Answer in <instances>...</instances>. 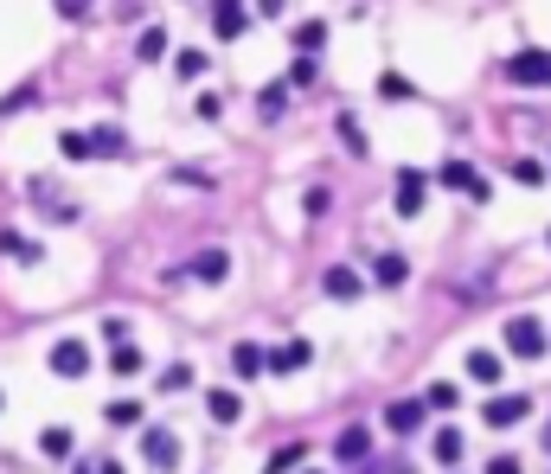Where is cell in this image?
<instances>
[{
	"label": "cell",
	"instance_id": "1",
	"mask_svg": "<svg viewBox=\"0 0 551 474\" xmlns=\"http://www.w3.org/2000/svg\"><path fill=\"white\" fill-rule=\"evenodd\" d=\"M225 276H231V250H219V244L167 269V283H225Z\"/></svg>",
	"mask_w": 551,
	"mask_h": 474
},
{
	"label": "cell",
	"instance_id": "2",
	"mask_svg": "<svg viewBox=\"0 0 551 474\" xmlns=\"http://www.w3.org/2000/svg\"><path fill=\"white\" fill-rule=\"evenodd\" d=\"M500 78L519 84V90H551V51H519V58H507Z\"/></svg>",
	"mask_w": 551,
	"mask_h": 474
},
{
	"label": "cell",
	"instance_id": "3",
	"mask_svg": "<svg viewBox=\"0 0 551 474\" xmlns=\"http://www.w3.org/2000/svg\"><path fill=\"white\" fill-rule=\"evenodd\" d=\"M545 347H551L545 321H532V314H513V321H507V353H519V359H538Z\"/></svg>",
	"mask_w": 551,
	"mask_h": 474
},
{
	"label": "cell",
	"instance_id": "4",
	"mask_svg": "<svg viewBox=\"0 0 551 474\" xmlns=\"http://www.w3.org/2000/svg\"><path fill=\"white\" fill-rule=\"evenodd\" d=\"M526 417H532V397H519V391L481 404V423H488V430H513V423H526Z\"/></svg>",
	"mask_w": 551,
	"mask_h": 474
},
{
	"label": "cell",
	"instance_id": "5",
	"mask_svg": "<svg viewBox=\"0 0 551 474\" xmlns=\"http://www.w3.org/2000/svg\"><path fill=\"white\" fill-rule=\"evenodd\" d=\"M424 192H430V173L424 167H397V199H391L397 218H417L424 212Z\"/></svg>",
	"mask_w": 551,
	"mask_h": 474
},
{
	"label": "cell",
	"instance_id": "6",
	"mask_svg": "<svg viewBox=\"0 0 551 474\" xmlns=\"http://www.w3.org/2000/svg\"><path fill=\"white\" fill-rule=\"evenodd\" d=\"M26 192H33V206H45L58 225H78V199H64V192H58L45 173H33V180H26Z\"/></svg>",
	"mask_w": 551,
	"mask_h": 474
},
{
	"label": "cell",
	"instance_id": "7",
	"mask_svg": "<svg viewBox=\"0 0 551 474\" xmlns=\"http://www.w3.org/2000/svg\"><path fill=\"white\" fill-rule=\"evenodd\" d=\"M424 417H430V397H397L391 411H385V430H391V436H417Z\"/></svg>",
	"mask_w": 551,
	"mask_h": 474
},
{
	"label": "cell",
	"instance_id": "8",
	"mask_svg": "<svg viewBox=\"0 0 551 474\" xmlns=\"http://www.w3.org/2000/svg\"><path fill=\"white\" fill-rule=\"evenodd\" d=\"M51 372H58V378H84V372H90V347H84V340H58V347H51Z\"/></svg>",
	"mask_w": 551,
	"mask_h": 474
},
{
	"label": "cell",
	"instance_id": "9",
	"mask_svg": "<svg viewBox=\"0 0 551 474\" xmlns=\"http://www.w3.org/2000/svg\"><path fill=\"white\" fill-rule=\"evenodd\" d=\"M308 359H314L308 340H283V347H269V378H289V372H302Z\"/></svg>",
	"mask_w": 551,
	"mask_h": 474
},
{
	"label": "cell",
	"instance_id": "10",
	"mask_svg": "<svg viewBox=\"0 0 551 474\" xmlns=\"http://www.w3.org/2000/svg\"><path fill=\"white\" fill-rule=\"evenodd\" d=\"M366 455H372V430H366V423H347V430L333 436V461L353 468V461H366Z\"/></svg>",
	"mask_w": 551,
	"mask_h": 474
},
{
	"label": "cell",
	"instance_id": "11",
	"mask_svg": "<svg viewBox=\"0 0 551 474\" xmlns=\"http://www.w3.org/2000/svg\"><path fill=\"white\" fill-rule=\"evenodd\" d=\"M212 33H219V39H244V33H250L244 0H212Z\"/></svg>",
	"mask_w": 551,
	"mask_h": 474
},
{
	"label": "cell",
	"instance_id": "12",
	"mask_svg": "<svg viewBox=\"0 0 551 474\" xmlns=\"http://www.w3.org/2000/svg\"><path fill=\"white\" fill-rule=\"evenodd\" d=\"M436 180H443L449 192H462V199H488V180H481V173H474L468 161H449V167H443Z\"/></svg>",
	"mask_w": 551,
	"mask_h": 474
},
{
	"label": "cell",
	"instance_id": "13",
	"mask_svg": "<svg viewBox=\"0 0 551 474\" xmlns=\"http://www.w3.org/2000/svg\"><path fill=\"white\" fill-rule=\"evenodd\" d=\"M142 455L154 468H180V436L173 430H142Z\"/></svg>",
	"mask_w": 551,
	"mask_h": 474
},
{
	"label": "cell",
	"instance_id": "14",
	"mask_svg": "<svg viewBox=\"0 0 551 474\" xmlns=\"http://www.w3.org/2000/svg\"><path fill=\"white\" fill-rule=\"evenodd\" d=\"M321 289H327L333 302H360V289H366V283H360V269H347V263H333L327 276H321Z\"/></svg>",
	"mask_w": 551,
	"mask_h": 474
},
{
	"label": "cell",
	"instance_id": "15",
	"mask_svg": "<svg viewBox=\"0 0 551 474\" xmlns=\"http://www.w3.org/2000/svg\"><path fill=\"white\" fill-rule=\"evenodd\" d=\"M468 378H474L481 391H488V385H500V353H488V347H474V353H468Z\"/></svg>",
	"mask_w": 551,
	"mask_h": 474
},
{
	"label": "cell",
	"instance_id": "16",
	"mask_svg": "<svg viewBox=\"0 0 551 474\" xmlns=\"http://www.w3.org/2000/svg\"><path fill=\"white\" fill-rule=\"evenodd\" d=\"M231 372H238V378H257V372H269V353L250 347V340H238V347H231Z\"/></svg>",
	"mask_w": 551,
	"mask_h": 474
},
{
	"label": "cell",
	"instance_id": "17",
	"mask_svg": "<svg viewBox=\"0 0 551 474\" xmlns=\"http://www.w3.org/2000/svg\"><path fill=\"white\" fill-rule=\"evenodd\" d=\"M257 116H263V122H283V116H289V84H263V90H257Z\"/></svg>",
	"mask_w": 551,
	"mask_h": 474
},
{
	"label": "cell",
	"instance_id": "18",
	"mask_svg": "<svg viewBox=\"0 0 551 474\" xmlns=\"http://www.w3.org/2000/svg\"><path fill=\"white\" fill-rule=\"evenodd\" d=\"M90 154H103V161H116V154H128V135H122L116 122H103V128H90Z\"/></svg>",
	"mask_w": 551,
	"mask_h": 474
},
{
	"label": "cell",
	"instance_id": "19",
	"mask_svg": "<svg viewBox=\"0 0 551 474\" xmlns=\"http://www.w3.org/2000/svg\"><path fill=\"white\" fill-rule=\"evenodd\" d=\"M372 276H378V289H404V276H410V263H404L397 250H385V256L372 263Z\"/></svg>",
	"mask_w": 551,
	"mask_h": 474
},
{
	"label": "cell",
	"instance_id": "20",
	"mask_svg": "<svg viewBox=\"0 0 551 474\" xmlns=\"http://www.w3.org/2000/svg\"><path fill=\"white\" fill-rule=\"evenodd\" d=\"M205 411H212V417H219V423H238V417H244V397H238V391H225V385H219V391H212V397H205Z\"/></svg>",
	"mask_w": 551,
	"mask_h": 474
},
{
	"label": "cell",
	"instance_id": "21",
	"mask_svg": "<svg viewBox=\"0 0 551 474\" xmlns=\"http://www.w3.org/2000/svg\"><path fill=\"white\" fill-rule=\"evenodd\" d=\"M135 58H142V64H161V58H167V26H148L142 39H135Z\"/></svg>",
	"mask_w": 551,
	"mask_h": 474
},
{
	"label": "cell",
	"instance_id": "22",
	"mask_svg": "<svg viewBox=\"0 0 551 474\" xmlns=\"http://www.w3.org/2000/svg\"><path fill=\"white\" fill-rule=\"evenodd\" d=\"M109 366H116V378L142 372V347H135V340H116V347H109Z\"/></svg>",
	"mask_w": 551,
	"mask_h": 474
},
{
	"label": "cell",
	"instance_id": "23",
	"mask_svg": "<svg viewBox=\"0 0 551 474\" xmlns=\"http://www.w3.org/2000/svg\"><path fill=\"white\" fill-rule=\"evenodd\" d=\"M0 250L14 263H39V237H20V231H0Z\"/></svg>",
	"mask_w": 551,
	"mask_h": 474
},
{
	"label": "cell",
	"instance_id": "24",
	"mask_svg": "<svg viewBox=\"0 0 551 474\" xmlns=\"http://www.w3.org/2000/svg\"><path fill=\"white\" fill-rule=\"evenodd\" d=\"M430 455H436L443 468H455V461H462V430H436V442H430Z\"/></svg>",
	"mask_w": 551,
	"mask_h": 474
},
{
	"label": "cell",
	"instance_id": "25",
	"mask_svg": "<svg viewBox=\"0 0 551 474\" xmlns=\"http://www.w3.org/2000/svg\"><path fill=\"white\" fill-rule=\"evenodd\" d=\"M327 45V20H302L295 26V51H321Z\"/></svg>",
	"mask_w": 551,
	"mask_h": 474
},
{
	"label": "cell",
	"instance_id": "26",
	"mask_svg": "<svg viewBox=\"0 0 551 474\" xmlns=\"http://www.w3.org/2000/svg\"><path fill=\"white\" fill-rule=\"evenodd\" d=\"M154 391H192V366H186V359H173V366L154 378Z\"/></svg>",
	"mask_w": 551,
	"mask_h": 474
},
{
	"label": "cell",
	"instance_id": "27",
	"mask_svg": "<svg viewBox=\"0 0 551 474\" xmlns=\"http://www.w3.org/2000/svg\"><path fill=\"white\" fill-rule=\"evenodd\" d=\"M58 154H64V161H90V135L64 128V135H58Z\"/></svg>",
	"mask_w": 551,
	"mask_h": 474
},
{
	"label": "cell",
	"instance_id": "28",
	"mask_svg": "<svg viewBox=\"0 0 551 474\" xmlns=\"http://www.w3.org/2000/svg\"><path fill=\"white\" fill-rule=\"evenodd\" d=\"M103 417H109L116 430H128V423H142V404H135V397H116V404H109Z\"/></svg>",
	"mask_w": 551,
	"mask_h": 474
},
{
	"label": "cell",
	"instance_id": "29",
	"mask_svg": "<svg viewBox=\"0 0 551 474\" xmlns=\"http://www.w3.org/2000/svg\"><path fill=\"white\" fill-rule=\"evenodd\" d=\"M513 180H519V186H545L551 167H545V161H513Z\"/></svg>",
	"mask_w": 551,
	"mask_h": 474
},
{
	"label": "cell",
	"instance_id": "30",
	"mask_svg": "<svg viewBox=\"0 0 551 474\" xmlns=\"http://www.w3.org/2000/svg\"><path fill=\"white\" fill-rule=\"evenodd\" d=\"M199 71H205V51H173V78H186V84H192Z\"/></svg>",
	"mask_w": 551,
	"mask_h": 474
},
{
	"label": "cell",
	"instance_id": "31",
	"mask_svg": "<svg viewBox=\"0 0 551 474\" xmlns=\"http://www.w3.org/2000/svg\"><path fill=\"white\" fill-rule=\"evenodd\" d=\"M39 449H45L51 461H64V455H71V430H45V436H39Z\"/></svg>",
	"mask_w": 551,
	"mask_h": 474
},
{
	"label": "cell",
	"instance_id": "32",
	"mask_svg": "<svg viewBox=\"0 0 551 474\" xmlns=\"http://www.w3.org/2000/svg\"><path fill=\"white\" fill-rule=\"evenodd\" d=\"M321 78V64H314V51H302L295 64H289V84H314Z\"/></svg>",
	"mask_w": 551,
	"mask_h": 474
},
{
	"label": "cell",
	"instance_id": "33",
	"mask_svg": "<svg viewBox=\"0 0 551 474\" xmlns=\"http://www.w3.org/2000/svg\"><path fill=\"white\" fill-rule=\"evenodd\" d=\"M295 461H302V442H289V449H276V455H269V468H263V474H289V468H295Z\"/></svg>",
	"mask_w": 551,
	"mask_h": 474
},
{
	"label": "cell",
	"instance_id": "34",
	"mask_svg": "<svg viewBox=\"0 0 551 474\" xmlns=\"http://www.w3.org/2000/svg\"><path fill=\"white\" fill-rule=\"evenodd\" d=\"M340 142H347L353 154H366V135H360V122H353V116H340Z\"/></svg>",
	"mask_w": 551,
	"mask_h": 474
},
{
	"label": "cell",
	"instance_id": "35",
	"mask_svg": "<svg viewBox=\"0 0 551 474\" xmlns=\"http://www.w3.org/2000/svg\"><path fill=\"white\" fill-rule=\"evenodd\" d=\"M302 206H308V218H321V212L333 206V192H327V186H308V199H302Z\"/></svg>",
	"mask_w": 551,
	"mask_h": 474
},
{
	"label": "cell",
	"instance_id": "36",
	"mask_svg": "<svg viewBox=\"0 0 551 474\" xmlns=\"http://www.w3.org/2000/svg\"><path fill=\"white\" fill-rule=\"evenodd\" d=\"M430 411H455V385H430Z\"/></svg>",
	"mask_w": 551,
	"mask_h": 474
},
{
	"label": "cell",
	"instance_id": "37",
	"mask_svg": "<svg viewBox=\"0 0 551 474\" xmlns=\"http://www.w3.org/2000/svg\"><path fill=\"white\" fill-rule=\"evenodd\" d=\"M173 180H180V186H212V173H205V167H173Z\"/></svg>",
	"mask_w": 551,
	"mask_h": 474
},
{
	"label": "cell",
	"instance_id": "38",
	"mask_svg": "<svg viewBox=\"0 0 551 474\" xmlns=\"http://www.w3.org/2000/svg\"><path fill=\"white\" fill-rule=\"evenodd\" d=\"M199 116H205V122H219V116H225V97L205 90V97H199Z\"/></svg>",
	"mask_w": 551,
	"mask_h": 474
},
{
	"label": "cell",
	"instance_id": "39",
	"mask_svg": "<svg viewBox=\"0 0 551 474\" xmlns=\"http://www.w3.org/2000/svg\"><path fill=\"white\" fill-rule=\"evenodd\" d=\"M103 340H109V347H116V340H128V321H122V314H109V321H103Z\"/></svg>",
	"mask_w": 551,
	"mask_h": 474
},
{
	"label": "cell",
	"instance_id": "40",
	"mask_svg": "<svg viewBox=\"0 0 551 474\" xmlns=\"http://www.w3.org/2000/svg\"><path fill=\"white\" fill-rule=\"evenodd\" d=\"M283 7H289V0H257V14H263V20H283Z\"/></svg>",
	"mask_w": 551,
	"mask_h": 474
},
{
	"label": "cell",
	"instance_id": "41",
	"mask_svg": "<svg viewBox=\"0 0 551 474\" xmlns=\"http://www.w3.org/2000/svg\"><path fill=\"white\" fill-rule=\"evenodd\" d=\"M488 474H519V461H513V455H494V461H488Z\"/></svg>",
	"mask_w": 551,
	"mask_h": 474
},
{
	"label": "cell",
	"instance_id": "42",
	"mask_svg": "<svg viewBox=\"0 0 551 474\" xmlns=\"http://www.w3.org/2000/svg\"><path fill=\"white\" fill-rule=\"evenodd\" d=\"M545 455H551V430H545Z\"/></svg>",
	"mask_w": 551,
	"mask_h": 474
},
{
	"label": "cell",
	"instance_id": "43",
	"mask_svg": "<svg viewBox=\"0 0 551 474\" xmlns=\"http://www.w3.org/2000/svg\"><path fill=\"white\" fill-rule=\"evenodd\" d=\"M308 474H321V468H308Z\"/></svg>",
	"mask_w": 551,
	"mask_h": 474
},
{
	"label": "cell",
	"instance_id": "44",
	"mask_svg": "<svg viewBox=\"0 0 551 474\" xmlns=\"http://www.w3.org/2000/svg\"><path fill=\"white\" fill-rule=\"evenodd\" d=\"M78 474H90V468H78Z\"/></svg>",
	"mask_w": 551,
	"mask_h": 474
}]
</instances>
